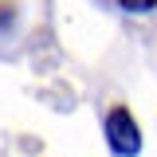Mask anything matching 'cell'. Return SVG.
Listing matches in <instances>:
<instances>
[{"mask_svg": "<svg viewBox=\"0 0 157 157\" xmlns=\"http://www.w3.org/2000/svg\"><path fill=\"white\" fill-rule=\"evenodd\" d=\"M106 137H110V149L118 157H134L141 149V130H137V122L126 110H110L106 114Z\"/></svg>", "mask_w": 157, "mask_h": 157, "instance_id": "obj_1", "label": "cell"}, {"mask_svg": "<svg viewBox=\"0 0 157 157\" xmlns=\"http://www.w3.org/2000/svg\"><path fill=\"white\" fill-rule=\"evenodd\" d=\"M157 0H122V8H130V12H149Z\"/></svg>", "mask_w": 157, "mask_h": 157, "instance_id": "obj_2", "label": "cell"}]
</instances>
